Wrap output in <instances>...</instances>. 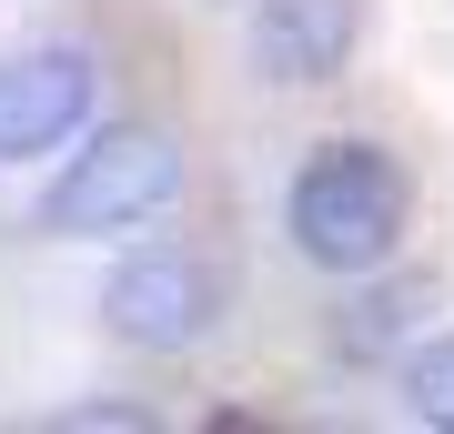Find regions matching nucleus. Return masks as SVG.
<instances>
[{"label":"nucleus","mask_w":454,"mask_h":434,"mask_svg":"<svg viewBox=\"0 0 454 434\" xmlns=\"http://www.w3.org/2000/svg\"><path fill=\"white\" fill-rule=\"evenodd\" d=\"M293 242L324 273H373L404 242V172L373 142H324L293 172Z\"/></svg>","instance_id":"nucleus-1"},{"label":"nucleus","mask_w":454,"mask_h":434,"mask_svg":"<svg viewBox=\"0 0 454 434\" xmlns=\"http://www.w3.org/2000/svg\"><path fill=\"white\" fill-rule=\"evenodd\" d=\"M172 193H182V152H172L152 122H112L91 152H71V172L41 193V233H61V242H101V233L152 223Z\"/></svg>","instance_id":"nucleus-2"},{"label":"nucleus","mask_w":454,"mask_h":434,"mask_svg":"<svg viewBox=\"0 0 454 434\" xmlns=\"http://www.w3.org/2000/svg\"><path fill=\"white\" fill-rule=\"evenodd\" d=\"M212 304H223V283H212L192 253H172V242L112 263V283H101V323H112L131 354H182V343H202Z\"/></svg>","instance_id":"nucleus-3"},{"label":"nucleus","mask_w":454,"mask_h":434,"mask_svg":"<svg viewBox=\"0 0 454 434\" xmlns=\"http://www.w3.org/2000/svg\"><path fill=\"white\" fill-rule=\"evenodd\" d=\"M91 112V61L71 41H41V51H11L0 61V162H41L61 152Z\"/></svg>","instance_id":"nucleus-4"},{"label":"nucleus","mask_w":454,"mask_h":434,"mask_svg":"<svg viewBox=\"0 0 454 434\" xmlns=\"http://www.w3.org/2000/svg\"><path fill=\"white\" fill-rule=\"evenodd\" d=\"M364 41V0H262L253 11V61L262 81H333Z\"/></svg>","instance_id":"nucleus-5"},{"label":"nucleus","mask_w":454,"mask_h":434,"mask_svg":"<svg viewBox=\"0 0 454 434\" xmlns=\"http://www.w3.org/2000/svg\"><path fill=\"white\" fill-rule=\"evenodd\" d=\"M404 394H414V414H424V424H444V434H454V334H444V343H424V354H414Z\"/></svg>","instance_id":"nucleus-6"}]
</instances>
